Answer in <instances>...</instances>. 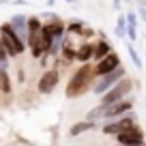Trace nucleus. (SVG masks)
<instances>
[{"mask_svg":"<svg viewBox=\"0 0 146 146\" xmlns=\"http://www.w3.org/2000/svg\"><path fill=\"white\" fill-rule=\"evenodd\" d=\"M133 110V97H123V99L114 101V103H110L103 108V118L112 120V118H118V116L127 114Z\"/></svg>","mask_w":146,"mask_h":146,"instance_id":"nucleus-5","label":"nucleus"},{"mask_svg":"<svg viewBox=\"0 0 146 146\" xmlns=\"http://www.w3.org/2000/svg\"><path fill=\"white\" fill-rule=\"evenodd\" d=\"M112 2H114V9L118 11V9H120V0H112Z\"/></svg>","mask_w":146,"mask_h":146,"instance_id":"nucleus-26","label":"nucleus"},{"mask_svg":"<svg viewBox=\"0 0 146 146\" xmlns=\"http://www.w3.org/2000/svg\"><path fill=\"white\" fill-rule=\"evenodd\" d=\"M43 26L47 28V32H50L54 39H62V36L67 35V24H64L62 19H58V17H52L50 22H45Z\"/></svg>","mask_w":146,"mask_h":146,"instance_id":"nucleus-12","label":"nucleus"},{"mask_svg":"<svg viewBox=\"0 0 146 146\" xmlns=\"http://www.w3.org/2000/svg\"><path fill=\"white\" fill-rule=\"evenodd\" d=\"M125 22H127V36L131 39V43H133L137 39V28H135L137 26V13H133V11L127 13V15H125Z\"/></svg>","mask_w":146,"mask_h":146,"instance_id":"nucleus-15","label":"nucleus"},{"mask_svg":"<svg viewBox=\"0 0 146 146\" xmlns=\"http://www.w3.org/2000/svg\"><path fill=\"white\" fill-rule=\"evenodd\" d=\"M131 90H133V80L125 75V78H120L112 88H108V90L101 95V103L99 105H101V108H105V105H110V103H114V101L123 99V97H127Z\"/></svg>","mask_w":146,"mask_h":146,"instance_id":"nucleus-3","label":"nucleus"},{"mask_svg":"<svg viewBox=\"0 0 146 146\" xmlns=\"http://www.w3.org/2000/svg\"><path fill=\"white\" fill-rule=\"evenodd\" d=\"M84 28H86V24L75 19V22L67 24V35H71V36H82V35H84Z\"/></svg>","mask_w":146,"mask_h":146,"instance_id":"nucleus-18","label":"nucleus"},{"mask_svg":"<svg viewBox=\"0 0 146 146\" xmlns=\"http://www.w3.org/2000/svg\"><path fill=\"white\" fill-rule=\"evenodd\" d=\"M95 78H97V75H95V67H92V64H88V62H84L82 67H80L78 71L71 75V80H69V84H67L64 95H67L69 99L82 97L84 92L90 88V84H92V80H95Z\"/></svg>","mask_w":146,"mask_h":146,"instance_id":"nucleus-1","label":"nucleus"},{"mask_svg":"<svg viewBox=\"0 0 146 146\" xmlns=\"http://www.w3.org/2000/svg\"><path fill=\"white\" fill-rule=\"evenodd\" d=\"M0 90L5 92V95H9V92H11V80H9L7 69H0Z\"/></svg>","mask_w":146,"mask_h":146,"instance_id":"nucleus-19","label":"nucleus"},{"mask_svg":"<svg viewBox=\"0 0 146 146\" xmlns=\"http://www.w3.org/2000/svg\"><path fill=\"white\" fill-rule=\"evenodd\" d=\"M60 58L64 60V64L75 62V45H71V43H64V45H62V52H60Z\"/></svg>","mask_w":146,"mask_h":146,"instance_id":"nucleus-17","label":"nucleus"},{"mask_svg":"<svg viewBox=\"0 0 146 146\" xmlns=\"http://www.w3.org/2000/svg\"><path fill=\"white\" fill-rule=\"evenodd\" d=\"M137 15H140V17L146 22V9H140V11H137Z\"/></svg>","mask_w":146,"mask_h":146,"instance_id":"nucleus-25","label":"nucleus"},{"mask_svg":"<svg viewBox=\"0 0 146 146\" xmlns=\"http://www.w3.org/2000/svg\"><path fill=\"white\" fill-rule=\"evenodd\" d=\"M92 129H97V123H92V120H82V123H75V125H73V127L69 129V133L75 137V135H80V133L92 131Z\"/></svg>","mask_w":146,"mask_h":146,"instance_id":"nucleus-16","label":"nucleus"},{"mask_svg":"<svg viewBox=\"0 0 146 146\" xmlns=\"http://www.w3.org/2000/svg\"><path fill=\"white\" fill-rule=\"evenodd\" d=\"M92 58V43H80L75 47V60L78 62H88Z\"/></svg>","mask_w":146,"mask_h":146,"instance_id":"nucleus-14","label":"nucleus"},{"mask_svg":"<svg viewBox=\"0 0 146 146\" xmlns=\"http://www.w3.org/2000/svg\"><path fill=\"white\" fill-rule=\"evenodd\" d=\"M127 52H129V56H131L135 69H142V58H140V54H137V50L133 47V43H129V45H127Z\"/></svg>","mask_w":146,"mask_h":146,"instance_id":"nucleus-22","label":"nucleus"},{"mask_svg":"<svg viewBox=\"0 0 146 146\" xmlns=\"http://www.w3.org/2000/svg\"><path fill=\"white\" fill-rule=\"evenodd\" d=\"M125 75H127V71L123 69V64L116 67L114 71L105 73V75H99V78H97V84H95V95H103L108 88H112L120 78H125Z\"/></svg>","mask_w":146,"mask_h":146,"instance_id":"nucleus-4","label":"nucleus"},{"mask_svg":"<svg viewBox=\"0 0 146 146\" xmlns=\"http://www.w3.org/2000/svg\"><path fill=\"white\" fill-rule=\"evenodd\" d=\"M99 118H103V108H101V105H99V108H92L90 112L86 114V120H92V123H97Z\"/></svg>","mask_w":146,"mask_h":146,"instance_id":"nucleus-23","label":"nucleus"},{"mask_svg":"<svg viewBox=\"0 0 146 146\" xmlns=\"http://www.w3.org/2000/svg\"><path fill=\"white\" fill-rule=\"evenodd\" d=\"M114 35H116V36H127V22H125V15H120V17L116 19Z\"/></svg>","mask_w":146,"mask_h":146,"instance_id":"nucleus-21","label":"nucleus"},{"mask_svg":"<svg viewBox=\"0 0 146 146\" xmlns=\"http://www.w3.org/2000/svg\"><path fill=\"white\" fill-rule=\"evenodd\" d=\"M9 26L13 28V32L19 36V39H22L24 43H26V39H28V24H26V15H19V13L11 15Z\"/></svg>","mask_w":146,"mask_h":146,"instance_id":"nucleus-11","label":"nucleus"},{"mask_svg":"<svg viewBox=\"0 0 146 146\" xmlns=\"http://www.w3.org/2000/svg\"><path fill=\"white\" fill-rule=\"evenodd\" d=\"M116 67H120V56L116 54V52H110L108 56H103L101 60H97L95 64V75L99 78V75H105V73L114 71Z\"/></svg>","mask_w":146,"mask_h":146,"instance_id":"nucleus-8","label":"nucleus"},{"mask_svg":"<svg viewBox=\"0 0 146 146\" xmlns=\"http://www.w3.org/2000/svg\"><path fill=\"white\" fill-rule=\"evenodd\" d=\"M26 24H28V32H39L43 26V22L36 15H30V17H26Z\"/></svg>","mask_w":146,"mask_h":146,"instance_id":"nucleus-20","label":"nucleus"},{"mask_svg":"<svg viewBox=\"0 0 146 146\" xmlns=\"http://www.w3.org/2000/svg\"><path fill=\"white\" fill-rule=\"evenodd\" d=\"M110 52H112V45H110L105 39H99L97 43H92V60H101L103 56H108Z\"/></svg>","mask_w":146,"mask_h":146,"instance_id":"nucleus-13","label":"nucleus"},{"mask_svg":"<svg viewBox=\"0 0 146 146\" xmlns=\"http://www.w3.org/2000/svg\"><path fill=\"white\" fill-rule=\"evenodd\" d=\"M133 125H135V120H133V116H123L120 120H110L108 125L103 127V133L105 135H116V133L120 131H127V129H131Z\"/></svg>","mask_w":146,"mask_h":146,"instance_id":"nucleus-9","label":"nucleus"},{"mask_svg":"<svg viewBox=\"0 0 146 146\" xmlns=\"http://www.w3.org/2000/svg\"><path fill=\"white\" fill-rule=\"evenodd\" d=\"M0 41H2V45H5L9 58L19 56V54H24V52H26V43H24L22 39L13 32V28L9 26V22H5L2 26H0Z\"/></svg>","mask_w":146,"mask_h":146,"instance_id":"nucleus-2","label":"nucleus"},{"mask_svg":"<svg viewBox=\"0 0 146 146\" xmlns=\"http://www.w3.org/2000/svg\"><path fill=\"white\" fill-rule=\"evenodd\" d=\"M58 80H60V71L58 69H47V71H43L41 78H39L36 88H39L41 95H50V92H54V88L58 86Z\"/></svg>","mask_w":146,"mask_h":146,"instance_id":"nucleus-7","label":"nucleus"},{"mask_svg":"<svg viewBox=\"0 0 146 146\" xmlns=\"http://www.w3.org/2000/svg\"><path fill=\"white\" fill-rule=\"evenodd\" d=\"M26 43H28V47H30V54L35 56V58H41V56H45V45H43L41 30H39V32H28Z\"/></svg>","mask_w":146,"mask_h":146,"instance_id":"nucleus-10","label":"nucleus"},{"mask_svg":"<svg viewBox=\"0 0 146 146\" xmlns=\"http://www.w3.org/2000/svg\"><path fill=\"white\" fill-rule=\"evenodd\" d=\"M7 64H9V54H7L2 41H0V69H7Z\"/></svg>","mask_w":146,"mask_h":146,"instance_id":"nucleus-24","label":"nucleus"},{"mask_svg":"<svg viewBox=\"0 0 146 146\" xmlns=\"http://www.w3.org/2000/svg\"><path fill=\"white\" fill-rule=\"evenodd\" d=\"M67 2H75V0H67Z\"/></svg>","mask_w":146,"mask_h":146,"instance_id":"nucleus-27","label":"nucleus"},{"mask_svg":"<svg viewBox=\"0 0 146 146\" xmlns=\"http://www.w3.org/2000/svg\"><path fill=\"white\" fill-rule=\"evenodd\" d=\"M116 140H118L120 146H144V133H142V129L137 127V125H133L131 129H127V131H120L116 133Z\"/></svg>","mask_w":146,"mask_h":146,"instance_id":"nucleus-6","label":"nucleus"}]
</instances>
